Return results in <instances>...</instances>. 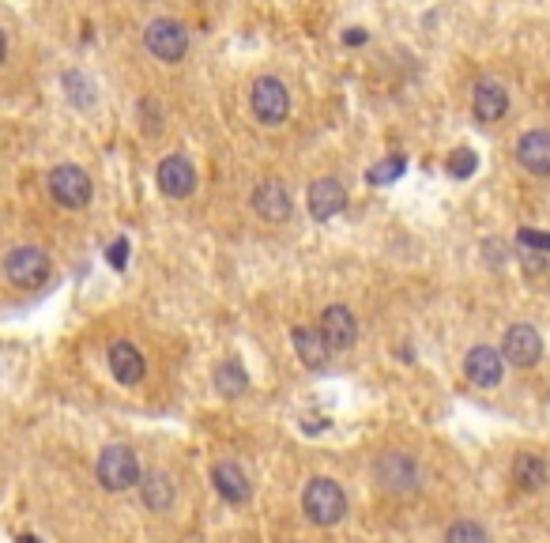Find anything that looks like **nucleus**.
<instances>
[{"label":"nucleus","instance_id":"24","mask_svg":"<svg viewBox=\"0 0 550 543\" xmlns=\"http://www.w3.org/2000/svg\"><path fill=\"white\" fill-rule=\"evenodd\" d=\"M445 543H490L483 525H475V521H456L449 532H445Z\"/></svg>","mask_w":550,"mask_h":543},{"label":"nucleus","instance_id":"9","mask_svg":"<svg viewBox=\"0 0 550 543\" xmlns=\"http://www.w3.org/2000/svg\"><path fill=\"white\" fill-rule=\"evenodd\" d=\"M502 359L517 370H532L535 362L543 359V336L535 332V325H509L505 329Z\"/></svg>","mask_w":550,"mask_h":543},{"label":"nucleus","instance_id":"20","mask_svg":"<svg viewBox=\"0 0 550 543\" xmlns=\"http://www.w3.org/2000/svg\"><path fill=\"white\" fill-rule=\"evenodd\" d=\"M140 498H144V506L151 513H166L174 506V498H178L174 479L166 476V472H147V476L140 479Z\"/></svg>","mask_w":550,"mask_h":543},{"label":"nucleus","instance_id":"25","mask_svg":"<svg viewBox=\"0 0 550 543\" xmlns=\"http://www.w3.org/2000/svg\"><path fill=\"white\" fill-rule=\"evenodd\" d=\"M407 170L404 155H392V159H381V163L370 170V185H392Z\"/></svg>","mask_w":550,"mask_h":543},{"label":"nucleus","instance_id":"10","mask_svg":"<svg viewBox=\"0 0 550 543\" xmlns=\"http://www.w3.org/2000/svg\"><path fill=\"white\" fill-rule=\"evenodd\" d=\"M249 204H253V212H257V219H264V223H272V227H279V223H287L294 212V200L291 193H287V185L283 181H260L257 189H253V197H249Z\"/></svg>","mask_w":550,"mask_h":543},{"label":"nucleus","instance_id":"29","mask_svg":"<svg viewBox=\"0 0 550 543\" xmlns=\"http://www.w3.org/2000/svg\"><path fill=\"white\" fill-rule=\"evenodd\" d=\"M366 38H370V34L362 31V27H351V31L343 34V42H347V46H362V42H366Z\"/></svg>","mask_w":550,"mask_h":543},{"label":"nucleus","instance_id":"26","mask_svg":"<svg viewBox=\"0 0 550 543\" xmlns=\"http://www.w3.org/2000/svg\"><path fill=\"white\" fill-rule=\"evenodd\" d=\"M517 242H520V249H532V253H543V257L550 253V234L532 231V227H520Z\"/></svg>","mask_w":550,"mask_h":543},{"label":"nucleus","instance_id":"23","mask_svg":"<svg viewBox=\"0 0 550 543\" xmlns=\"http://www.w3.org/2000/svg\"><path fill=\"white\" fill-rule=\"evenodd\" d=\"M475 170H479V155L471 148H456L453 155H449V174H453L456 181H468Z\"/></svg>","mask_w":550,"mask_h":543},{"label":"nucleus","instance_id":"1","mask_svg":"<svg viewBox=\"0 0 550 543\" xmlns=\"http://www.w3.org/2000/svg\"><path fill=\"white\" fill-rule=\"evenodd\" d=\"M373 483L385 494L407 498V494H415L422 487V468L404 449H385V453H377V461H373Z\"/></svg>","mask_w":550,"mask_h":543},{"label":"nucleus","instance_id":"18","mask_svg":"<svg viewBox=\"0 0 550 543\" xmlns=\"http://www.w3.org/2000/svg\"><path fill=\"white\" fill-rule=\"evenodd\" d=\"M211 487L219 491V498L227 502V506H245L249 502V479H245V472L238 468L234 461H219L215 468H211Z\"/></svg>","mask_w":550,"mask_h":543},{"label":"nucleus","instance_id":"15","mask_svg":"<svg viewBox=\"0 0 550 543\" xmlns=\"http://www.w3.org/2000/svg\"><path fill=\"white\" fill-rule=\"evenodd\" d=\"M471 114H475V121H483V125L502 121V117L509 114V91L494 80L475 83V91H471Z\"/></svg>","mask_w":550,"mask_h":543},{"label":"nucleus","instance_id":"8","mask_svg":"<svg viewBox=\"0 0 550 543\" xmlns=\"http://www.w3.org/2000/svg\"><path fill=\"white\" fill-rule=\"evenodd\" d=\"M155 181L166 200H189L196 193V166L189 163V155H166L155 170Z\"/></svg>","mask_w":550,"mask_h":543},{"label":"nucleus","instance_id":"30","mask_svg":"<svg viewBox=\"0 0 550 543\" xmlns=\"http://www.w3.org/2000/svg\"><path fill=\"white\" fill-rule=\"evenodd\" d=\"M4 61H8V34L0 31V65H4Z\"/></svg>","mask_w":550,"mask_h":543},{"label":"nucleus","instance_id":"21","mask_svg":"<svg viewBox=\"0 0 550 543\" xmlns=\"http://www.w3.org/2000/svg\"><path fill=\"white\" fill-rule=\"evenodd\" d=\"M215 389L223 396H242L245 389H249V374H245V366L238 359H223L219 366H215Z\"/></svg>","mask_w":550,"mask_h":543},{"label":"nucleus","instance_id":"4","mask_svg":"<svg viewBox=\"0 0 550 543\" xmlns=\"http://www.w3.org/2000/svg\"><path fill=\"white\" fill-rule=\"evenodd\" d=\"M98 483H102V491L110 494H125L132 487H140V461H136V453H132L129 445H106L102 453H98V468H95Z\"/></svg>","mask_w":550,"mask_h":543},{"label":"nucleus","instance_id":"16","mask_svg":"<svg viewBox=\"0 0 550 543\" xmlns=\"http://www.w3.org/2000/svg\"><path fill=\"white\" fill-rule=\"evenodd\" d=\"M517 163L535 174V178H550V132L532 129L517 140Z\"/></svg>","mask_w":550,"mask_h":543},{"label":"nucleus","instance_id":"6","mask_svg":"<svg viewBox=\"0 0 550 543\" xmlns=\"http://www.w3.org/2000/svg\"><path fill=\"white\" fill-rule=\"evenodd\" d=\"M249 110L268 129L283 125L291 117V91H287V83L275 80V76H257L253 91H249Z\"/></svg>","mask_w":550,"mask_h":543},{"label":"nucleus","instance_id":"27","mask_svg":"<svg viewBox=\"0 0 550 543\" xmlns=\"http://www.w3.org/2000/svg\"><path fill=\"white\" fill-rule=\"evenodd\" d=\"M106 261H110V264L117 268V272H121V268H125V261H129V242L121 238L117 246H110V253H106Z\"/></svg>","mask_w":550,"mask_h":543},{"label":"nucleus","instance_id":"3","mask_svg":"<svg viewBox=\"0 0 550 543\" xmlns=\"http://www.w3.org/2000/svg\"><path fill=\"white\" fill-rule=\"evenodd\" d=\"M0 272H4V280L12 283L16 291H38L49 280L53 261H49V253L42 246H16L4 253Z\"/></svg>","mask_w":550,"mask_h":543},{"label":"nucleus","instance_id":"19","mask_svg":"<svg viewBox=\"0 0 550 543\" xmlns=\"http://www.w3.org/2000/svg\"><path fill=\"white\" fill-rule=\"evenodd\" d=\"M513 483L520 491H543L550 483V464L539 453H517L513 461Z\"/></svg>","mask_w":550,"mask_h":543},{"label":"nucleus","instance_id":"17","mask_svg":"<svg viewBox=\"0 0 550 543\" xmlns=\"http://www.w3.org/2000/svg\"><path fill=\"white\" fill-rule=\"evenodd\" d=\"M291 344H294V351H298V362H306V370H324V366H328L332 347H328L321 329H313V325H294Z\"/></svg>","mask_w":550,"mask_h":543},{"label":"nucleus","instance_id":"7","mask_svg":"<svg viewBox=\"0 0 550 543\" xmlns=\"http://www.w3.org/2000/svg\"><path fill=\"white\" fill-rule=\"evenodd\" d=\"M144 46L162 65H178V61H185V53H189V31H185V23H178V19L159 16L144 27Z\"/></svg>","mask_w":550,"mask_h":543},{"label":"nucleus","instance_id":"14","mask_svg":"<svg viewBox=\"0 0 550 543\" xmlns=\"http://www.w3.org/2000/svg\"><path fill=\"white\" fill-rule=\"evenodd\" d=\"M317 329L324 332V340H328L332 351H347V347H355L358 340L355 313L347 310L343 302H336V306H328V310L321 313V325H317Z\"/></svg>","mask_w":550,"mask_h":543},{"label":"nucleus","instance_id":"5","mask_svg":"<svg viewBox=\"0 0 550 543\" xmlns=\"http://www.w3.org/2000/svg\"><path fill=\"white\" fill-rule=\"evenodd\" d=\"M49 197H53V204H61V208H68V212H80V208H87L91 204V197H95V185H91V174L83 170V166L76 163H61L49 170Z\"/></svg>","mask_w":550,"mask_h":543},{"label":"nucleus","instance_id":"22","mask_svg":"<svg viewBox=\"0 0 550 543\" xmlns=\"http://www.w3.org/2000/svg\"><path fill=\"white\" fill-rule=\"evenodd\" d=\"M61 83H65V95H68V102H72L76 110H91V106H95V83L87 80L83 72L72 68V72L61 76Z\"/></svg>","mask_w":550,"mask_h":543},{"label":"nucleus","instance_id":"11","mask_svg":"<svg viewBox=\"0 0 550 543\" xmlns=\"http://www.w3.org/2000/svg\"><path fill=\"white\" fill-rule=\"evenodd\" d=\"M306 208H309V215H313L317 223H328V219H336V215L347 208V189H343V181H336V178L309 181Z\"/></svg>","mask_w":550,"mask_h":543},{"label":"nucleus","instance_id":"12","mask_svg":"<svg viewBox=\"0 0 550 543\" xmlns=\"http://www.w3.org/2000/svg\"><path fill=\"white\" fill-rule=\"evenodd\" d=\"M464 374H468V381L471 385H479V389H494V385H502V374H505L502 351H494L490 344L471 347L468 355H464Z\"/></svg>","mask_w":550,"mask_h":543},{"label":"nucleus","instance_id":"31","mask_svg":"<svg viewBox=\"0 0 550 543\" xmlns=\"http://www.w3.org/2000/svg\"><path fill=\"white\" fill-rule=\"evenodd\" d=\"M19 543H38V540H34V536H23V540H19Z\"/></svg>","mask_w":550,"mask_h":543},{"label":"nucleus","instance_id":"28","mask_svg":"<svg viewBox=\"0 0 550 543\" xmlns=\"http://www.w3.org/2000/svg\"><path fill=\"white\" fill-rule=\"evenodd\" d=\"M524 264H528L532 272H543V268H547V261H543V253H532V249H524Z\"/></svg>","mask_w":550,"mask_h":543},{"label":"nucleus","instance_id":"2","mask_svg":"<svg viewBox=\"0 0 550 543\" xmlns=\"http://www.w3.org/2000/svg\"><path fill=\"white\" fill-rule=\"evenodd\" d=\"M302 513H306L309 525L317 528H332L340 525L343 517H347V494L336 479L328 476H317L306 483V491H302Z\"/></svg>","mask_w":550,"mask_h":543},{"label":"nucleus","instance_id":"13","mask_svg":"<svg viewBox=\"0 0 550 543\" xmlns=\"http://www.w3.org/2000/svg\"><path fill=\"white\" fill-rule=\"evenodd\" d=\"M106 362H110V374H114L117 385H140L147 374V359L129 340H114L110 351H106Z\"/></svg>","mask_w":550,"mask_h":543}]
</instances>
